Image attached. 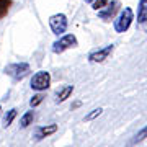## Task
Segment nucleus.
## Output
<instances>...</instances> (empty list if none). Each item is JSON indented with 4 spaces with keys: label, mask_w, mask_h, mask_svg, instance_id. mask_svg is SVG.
I'll use <instances>...</instances> for the list:
<instances>
[{
    "label": "nucleus",
    "mask_w": 147,
    "mask_h": 147,
    "mask_svg": "<svg viewBox=\"0 0 147 147\" xmlns=\"http://www.w3.org/2000/svg\"><path fill=\"white\" fill-rule=\"evenodd\" d=\"M51 85V75L46 70H39L33 75L31 79V88L36 90V92H42V90H47Z\"/></svg>",
    "instance_id": "obj_3"
},
{
    "label": "nucleus",
    "mask_w": 147,
    "mask_h": 147,
    "mask_svg": "<svg viewBox=\"0 0 147 147\" xmlns=\"http://www.w3.org/2000/svg\"><path fill=\"white\" fill-rule=\"evenodd\" d=\"M16 118V110L13 108V110H10V111H7V115H5V118H3V126L5 127H8L13 123V119Z\"/></svg>",
    "instance_id": "obj_12"
},
{
    "label": "nucleus",
    "mask_w": 147,
    "mask_h": 147,
    "mask_svg": "<svg viewBox=\"0 0 147 147\" xmlns=\"http://www.w3.org/2000/svg\"><path fill=\"white\" fill-rule=\"evenodd\" d=\"M101 113H103V110H101V108H95V110L92 111V113H88V115L85 116L84 119H85V121H92V119H95L96 116H100Z\"/></svg>",
    "instance_id": "obj_16"
},
{
    "label": "nucleus",
    "mask_w": 147,
    "mask_h": 147,
    "mask_svg": "<svg viewBox=\"0 0 147 147\" xmlns=\"http://www.w3.org/2000/svg\"><path fill=\"white\" fill-rule=\"evenodd\" d=\"M87 2H90V3H92V2H93V0H87Z\"/></svg>",
    "instance_id": "obj_18"
},
{
    "label": "nucleus",
    "mask_w": 147,
    "mask_h": 147,
    "mask_svg": "<svg viewBox=\"0 0 147 147\" xmlns=\"http://www.w3.org/2000/svg\"><path fill=\"white\" fill-rule=\"evenodd\" d=\"M10 5H11V0H0V18H3L8 13Z\"/></svg>",
    "instance_id": "obj_13"
},
{
    "label": "nucleus",
    "mask_w": 147,
    "mask_h": 147,
    "mask_svg": "<svg viewBox=\"0 0 147 147\" xmlns=\"http://www.w3.org/2000/svg\"><path fill=\"white\" fill-rule=\"evenodd\" d=\"M132 20H134V11H132L129 7L123 8V10L119 11L118 18L115 20V30H116V33L127 31V30H129V26H131Z\"/></svg>",
    "instance_id": "obj_1"
},
{
    "label": "nucleus",
    "mask_w": 147,
    "mask_h": 147,
    "mask_svg": "<svg viewBox=\"0 0 147 147\" xmlns=\"http://www.w3.org/2000/svg\"><path fill=\"white\" fill-rule=\"evenodd\" d=\"M5 74L10 75L13 80H21L30 74V65L26 62H15L5 67Z\"/></svg>",
    "instance_id": "obj_2"
},
{
    "label": "nucleus",
    "mask_w": 147,
    "mask_h": 147,
    "mask_svg": "<svg viewBox=\"0 0 147 147\" xmlns=\"http://www.w3.org/2000/svg\"><path fill=\"white\" fill-rule=\"evenodd\" d=\"M146 137H147V126L144 127V129H141V131H139L136 136H134V139H132V142H131V146H134V144H137V142L144 141Z\"/></svg>",
    "instance_id": "obj_14"
},
{
    "label": "nucleus",
    "mask_w": 147,
    "mask_h": 147,
    "mask_svg": "<svg viewBox=\"0 0 147 147\" xmlns=\"http://www.w3.org/2000/svg\"><path fill=\"white\" fill-rule=\"evenodd\" d=\"M49 26L53 30L54 34H64L65 30H67V16L64 13H56L49 18Z\"/></svg>",
    "instance_id": "obj_5"
},
{
    "label": "nucleus",
    "mask_w": 147,
    "mask_h": 147,
    "mask_svg": "<svg viewBox=\"0 0 147 147\" xmlns=\"http://www.w3.org/2000/svg\"><path fill=\"white\" fill-rule=\"evenodd\" d=\"M33 119H34V113H33V111H26L25 115L21 116L20 126H21V127H28V126L33 123Z\"/></svg>",
    "instance_id": "obj_11"
},
{
    "label": "nucleus",
    "mask_w": 147,
    "mask_h": 147,
    "mask_svg": "<svg viewBox=\"0 0 147 147\" xmlns=\"http://www.w3.org/2000/svg\"><path fill=\"white\" fill-rule=\"evenodd\" d=\"M56 131H57V124H47V126H41V127H38V129H36V139H38V141H41V139H44V137L54 134Z\"/></svg>",
    "instance_id": "obj_8"
},
{
    "label": "nucleus",
    "mask_w": 147,
    "mask_h": 147,
    "mask_svg": "<svg viewBox=\"0 0 147 147\" xmlns=\"http://www.w3.org/2000/svg\"><path fill=\"white\" fill-rule=\"evenodd\" d=\"M113 49H115V46H113V44H110V46L103 47V49L93 51V53L88 54V61H90V62H103V61H105V59H108V56L113 53Z\"/></svg>",
    "instance_id": "obj_6"
},
{
    "label": "nucleus",
    "mask_w": 147,
    "mask_h": 147,
    "mask_svg": "<svg viewBox=\"0 0 147 147\" xmlns=\"http://www.w3.org/2000/svg\"><path fill=\"white\" fill-rule=\"evenodd\" d=\"M137 23L144 28V31H147V0H141V3H139Z\"/></svg>",
    "instance_id": "obj_7"
},
{
    "label": "nucleus",
    "mask_w": 147,
    "mask_h": 147,
    "mask_svg": "<svg viewBox=\"0 0 147 147\" xmlns=\"http://www.w3.org/2000/svg\"><path fill=\"white\" fill-rule=\"evenodd\" d=\"M110 2H113V0H93V2H92V5H93L95 10H101V8H105Z\"/></svg>",
    "instance_id": "obj_15"
},
{
    "label": "nucleus",
    "mask_w": 147,
    "mask_h": 147,
    "mask_svg": "<svg viewBox=\"0 0 147 147\" xmlns=\"http://www.w3.org/2000/svg\"><path fill=\"white\" fill-rule=\"evenodd\" d=\"M72 92H74V87L72 85H65L61 92H57V103H62V101H65L72 95Z\"/></svg>",
    "instance_id": "obj_10"
},
{
    "label": "nucleus",
    "mask_w": 147,
    "mask_h": 147,
    "mask_svg": "<svg viewBox=\"0 0 147 147\" xmlns=\"http://www.w3.org/2000/svg\"><path fill=\"white\" fill-rule=\"evenodd\" d=\"M118 7H119V3H118V0H115V3H108V5H106V10H100L98 15H100L103 20H110L111 16L118 11Z\"/></svg>",
    "instance_id": "obj_9"
},
{
    "label": "nucleus",
    "mask_w": 147,
    "mask_h": 147,
    "mask_svg": "<svg viewBox=\"0 0 147 147\" xmlns=\"http://www.w3.org/2000/svg\"><path fill=\"white\" fill-rule=\"evenodd\" d=\"M42 98H44L42 95H34V96L31 98V101H30V105H31L33 108H34V106H38V105H41V103H42Z\"/></svg>",
    "instance_id": "obj_17"
},
{
    "label": "nucleus",
    "mask_w": 147,
    "mask_h": 147,
    "mask_svg": "<svg viewBox=\"0 0 147 147\" xmlns=\"http://www.w3.org/2000/svg\"><path fill=\"white\" fill-rule=\"evenodd\" d=\"M77 46V38L74 34H64L62 38H59L57 41L53 44V53L56 54H61L64 51H67L70 47H75Z\"/></svg>",
    "instance_id": "obj_4"
}]
</instances>
